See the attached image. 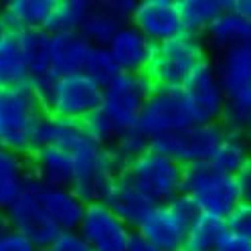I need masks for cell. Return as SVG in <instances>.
<instances>
[{
    "label": "cell",
    "mask_w": 251,
    "mask_h": 251,
    "mask_svg": "<svg viewBox=\"0 0 251 251\" xmlns=\"http://www.w3.org/2000/svg\"><path fill=\"white\" fill-rule=\"evenodd\" d=\"M209 59L211 55L202 37L182 33L152 47V55L142 75L152 89H182L193 71Z\"/></svg>",
    "instance_id": "obj_1"
},
{
    "label": "cell",
    "mask_w": 251,
    "mask_h": 251,
    "mask_svg": "<svg viewBox=\"0 0 251 251\" xmlns=\"http://www.w3.org/2000/svg\"><path fill=\"white\" fill-rule=\"evenodd\" d=\"M180 195L188 197L201 215L225 219L241 202L237 180L217 170L209 162H197L182 168Z\"/></svg>",
    "instance_id": "obj_2"
},
{
    "label": "cell",
    "mask_w": 251,
    "mask_h": 251,
    "mask_svg": "<svg viewBox=\"0 0 251 251\" xmlns=\"http://www.w3.org/2000/svg\"><path fill=\"white\" fill-rule=\"evenodd\" d=\"M43 116L30 85L0 89V148L28 156L35 148V130Z\"/></svg>",
    "instance_id": "obj_3"
},
{
    "label": "cell",
    "mask_w": 251,
    "mask_h": 251,
    "mask_svg": "<svg viewBox=\"0 0 251 251\" xmlns=\"http://www.w3.org/2000/svg\"><path fill=\"white\" fill-rule=\"evenodd\" d=\"M197 215L199 211L193 201L178 195L170 202L154 205L152 211L134 229V233L158 251H182L188 225Z\"/></svg>",
    "instance_id": "obj_4"
},
{
    "label": "cell",
    "mask_w": 251,
    "mask_h": 251,
    "mask_svg": "<svg viewBox=\"0 0 251 251\" xmlns=\"http://www.w3.org/2000/svg\"><path fill=\"white\" fill-rule=\"evenodd\" d=\"M182 168L178 162L154 152H144L138 160L126 166L120 175L128 178L154 205L175 201L182 188Z\"/></svg>",
    "instance_id": "obj_5"
},
{
    "label": "cell",
    "mask_w": 251,
    "mask_h": 251,
    "mask_svg": "<svg viewBox=\"0 0 251 251\" xmlns=\"http://www.w3.org/2000/svg\"><path fill=\"white\" fill-rule=\"evenodd\" d=\"M47 116L69 122H83L101 107V87L85 73H69L55 79L49 96L41 103Z\"/></svg>",
    "instance_id": "obj_6"
},
{
    "label": "cell",
    "mask_w": 251,
    "mask_h": 251,
    "mask_svg": "<svg viewBox=\"0 0 251 251\" xmlns=\"http://www.w3.org/2000/svg\"><path fill=\"white\" fill-rule=\"evenodd\" d=\"M150 91L152 87L142 73H118L101 87V109L114 122L118 134L138 128Z\"/></svg>",
    "instance_id": "obj_7"
},
{
    "label": "cell",
    "mask_w": 251,
    "mask_h": 251,
    "mask_svg": "<svg viewBox=\"0 0 251 251\" xmlns=\"http://www.w3.org/2000/svg\"><path fill=\"white\" fill-rule=\"evenodd\" d=\"M225 136L221 124H191L188 128L150 140V148L180 166L209 162L215 148Z\"/></svg>",
    "instance_id": "obj_8"
},
{
    "label": "cell",
    "mask_w": 251,
    "mask_h": 251,
    "mask_svg": "<svg viewBox=\"0 0 251 251\" xmlns=\"http://www.w3.org/2000/svg\"><path fill=\"white\" fill-rule=\"evenodd\" d=\"M73 162H75V175L71 188L85 205L101 202L109 191V186L114 184V180L122 172L114 152L107 146L91 144L79 154H75Z\"/></svg>",
    "instance_id": "obj_9"
},
{
    "label": "cell",
    "mask_w": 251,
    "mask_h": 251,
    "mask_svg": "<svg viewBox=\"0 0 251 251\" xmlns=\"http://www.w3.org/2000/svg\"><path fill=\"white\" fill-rule=\"evenodd\" d=\"M193 122L180 89H152L138 120V130L148 140L188 128Z\"/></svg>",
    "instance_id": "obj_10"
},
{
    "label": "cell",
    "mask_w": 251,
    "mask_h": 251,
    "mask_svg": "<svg viewBox=\"0 0 251 251\" xmlns=\"http://www.w3.org/2000/svg\"><path fill=\"white\" fill-rule=\"evenodd\" d=\"M37 184L39 182L35 178H28L21 197L6 209L4 219H6V225L12 231L21 233L37 249H47L59 237L61 231L53 225V221L41 209L39 199H37Z\"/></svg>",
    "instance_id": "obj_11"
},
{
    "label": "cell",
    "mask_w": 251,
    "mask_h": 251,
    "mask_svg": "<svg viewBox=\"0 0 251 251\" xmlns=\"http://www.w3.org/2000/svg\"><path fill=\"white\" fill-rule=\"evenodd\" d=\"M184 101L191 109L195 124H219L225 109L227 96L219 83L211 59L199 65L182 85Z\"/></svg>",
    "instance_id": "obj_12"
},
{
    "label": "cell",
    "mask_w": 251,
    "mask_h": 251,
    "mask_svg": "<svg viewBox=\"0 0 251 251\" xmlns=\"http://www.w3.org/2000/svg\"><path fill=\"white\" fill-rule=\"evenodd\" d=\"M77 233L87 243L89 251H126L134 229L126 225L103 202H89Z\"/></svg>",
    "instance_id": "obj_13"
},
{
    "label": "cell",
    "mask_w": 251,
    "mask_h": 251,
    "mask_svg": "<svg viewBox=\"0 0 251 251\" xmlns=\"http://www.w3.org/2000/svg\"><path fill=\"white\" fill-rule=\"evenodd\" d=\"M130 25L152 45H160L184 33L176 0H140Z\"/></svg>",
    "instance_id": "obj_14"
},
{
    "label": "cell",
    "mask_w": 251,
    "mask_h": 251,
    "mask_svg": "<svg viewBox=\"0 0 251 251\" xmlns=\"http://www.w3.org/2000/svg\"><path fill=\"white\" fill-rule=\"evenodd\" d=\"M37 199L45 215L51 219L53 225L63 231H77L85 213V202L73 193V188L47 186L37 184Z\"/></svg>",
    "instance_id": "obj_15"
},
{
    "label": "cell",
    "mask_w": 251,
    "mask_h": 251,
    "mask_svg": "<svg viewBox=\"0 0 251 251\" xmlns=\"http://www.w3.org/2000/svg\"><path fill=\"white\" fill-rule=\"evenodd\" d=\"M28 170L30 178H35L47 186H63L71 188L73 175H75V162L73 156L55 146H39L28 156Z\"/></svg>",
    "instance_id": "obj_16"
},
{
    "label": "cell",
    "mask_w": 251,
    "mask_h": 251,
    "mask_svg": "<svg viewBox=\"0 0 251 251\" xmlns=\"http://www.w3.org/2000/svg\"><path fill=\"white\" fill-rule=\"evenodd\" d=\"M91 144H96V142L85 134L81 122L59 120V118L45 114L35 130V148L55 146V148H61V150L69 152L71 156H75Z\"/></svg>",
    "instance_id": "obj_17"
},
{
    "label": "cell",
    "mask_w": 251,
    "mask_h": 251,
    "mask_svg": "<svg viewBox=\"0 0 251 251\" xmlns=\"http://www.w3.org/2000/svg\"><path fill=\"white\" fill-rule=\"evenodd\" d=\"M152 47L154 45L128 23L114 35L105 49L112 55L120 73H142L152 55Z\"/></svg>",
    "instance_id": "obj_18"
},
{
    "label": "cell",
    "mask_w": 251,
    "mask_h": 251,
    "mask_svg": "<svg viewBox=\"0 0 251 251\" xmlns=\"http://www.w3.org/2000/svg\"><path fill=\"white\" fill-rule=\"evenodd\" d=\"M101 202L132 229H136L140 225V221H142L154 207V202L148 197H144L122 175L114 180L112 186H109V191Z\"/></svg>",
    "instance_id": "obj_19"
},
{
    "label": "cell",
    "mask_w": 251,
    "mask_h": 251,
    "mask_svg": "<svg viewBox=\"0 0 251 251\" xmlns=\"http://www.w3.org/2000/svg\"><path fill=\"white\" fill-rule=\"evenodd\" d=\"M211 63L225 96L251 87V45L215 53L211 55Z\"/></svg>",
    "instance_id": "obj_20"
},
{
    "label": "cell",
    "mask_w": 251,
    "mask_h": 251,
    "mask_svg": "<svg viewBox=\"0 0 251 251\" xmlns=\"http://www.w3.org/2000/svg\"><path fill=\"white\" fill-rule=\"evenodd\" d=\"M93 47L81 33L51 35V69L57 77L83 73Z\"/></svg>",
    "instance_id": "obj_21"
},
{
    "label": "cell",
    "mask_w": 251,
    "mask_h": 251,
    "mask_svg": "<svg viewBox=\"0 0 251 251\" xmlns=\"http://www.w3.org/2000/svg\"><path fill=\"white\" fill-rule=\"evenodd\" d=\"M202 41L207 45L209 55L233 49V47L251 45V25L237 17L233 10H229L227 2V10H223L211 23V26L202 35Z\"/></svg>",
    "instance_id": "obj_22"
},
{
    "label": "cell",
    "mask_w": 251,
    "mask_h": 251,
    "mask_svg": "<svg viewBox=\"0 0 251 251\" xmlns=\"http://www.w3.org/2000/svg\"><path fill=\"white\" fill-rule=\"evenodd\" d=\"M55 0H8L2 4V23L6 33L39 30L47 26Z\"/></svg>",
    "instance_id": "obj_23"
},
{
    "label": "cell",
    "mask_w": 251,
    "mask_h": 251,
    "mask_svg": "<svg viewBox=\"0 0 251 251\" xmlns=\"http://www.w3.org/2000/svg\"><path fill=\"white\" fill-rule=\"evenodd\" d=\"M30 178L28 158L12 150L0 148V215L21 197Z\"/></svg>",
    "instance_id": "obj_24"
},
{
    "label": "cell",
    "mask_w": 251,
    "mask_h": 251,
    "mask_svg": "<svg viewBox=\"0 0 251 251\" xmlns=\"http://www.w3.org/2000/svg\"><path fill=\"white\" fill-rule=\"evenodd\" d=\"M17 41L30 79L55 75L51 69V35L47 30H23V33H17Z\"/></svg>",
    "instance_id": "obj_25"
},
{
    "label": "cell",
    "mask_w": 251,
    "mask_h": 251,
    "mask_svg": "<svg viewBox=\"0 0 251 251\" xmlns=\"http://www.w3.org/2000/svg\"><path fill=\"white\" fill-rule=\"evenodd\" d=\"M30 83V75L25 65L21 47L14 33H4L0 39V89L25 87Z\"/></svg>",
    "instance_id": "obj_26"
},
{
    "label": "cell",
    "mask_w": 251,
    "mask_h": 251,
    "mask_svg": "<svg viewBox=\"0 0 251 251\" xmlns=\"http://www.w3.org/2000/svg\"><path fill=\"white\" fill-rule=\"evenodd\" d=\"M176 2L184 33L202 37L211 23L227 10L229 0H176Z\"/></svg>",
    "instance_id": "obj_27"
},
{
    "label": "cell",
    "mask_w": 251,
    "mask_h": 251,
    "mask_svg": "<svg viewBox=\"0 0 251 251\" xmlns=\"http://www.w3.org/2000/svg\"><path fill=\"white\" fill-rule=\"evenodd\" d=\"M251 158V148L247 144V140L239 132H227L221 138V142L215 148L209 164L215 166L217 170L225 172V175L235 176L237 172L245 166V162Z\"/></svg>",
    "instance_id": "obj_28"
},
{
    "label": "cell",
    "mask_w": 251,
    "mask_h": 251,
    "mask_svg": "<svg viewBox=\"0 0 251 251\" xmlns=\"http://www.w3.org/2000/svg\"><path fill=\"white\" fill-rule=\"evenodd\" d=\"M93 8V0H55V6L45 30L49 35L79 33L87 14Z\"/></svg>",
    "instance_id": "obj_29"
},
{
    "label": "cell",
    "mask_w": 251,
    "mask_h": 251,
    "mask_svg": "<svg viewBox=\"0 0 251 251\" xmlns=\"http://www.w3.org/2000/svg\"><path fill=\"white\" fill-rule=\"evenodd\" d=\"M227 223L223 219L209 217V215H197L186 231V239L182 251H215L225 235H227Z\"/></svg>",
    "instance_id": "obj_30"
},
{
    "label": "cell",
    "mask_w": 251,
    "mask_h": 251,
    "mask_svg": "<svg viewBox=\"0 0 251 251\" xmlns=\"http://www.w3.org/2000/svg\"><path fill=\"white\" fill-rule=\"evenodd\" d=\"M122 26H124V23L107 10L103 0H98V2H93V8L87 14L79 33L89 41L91 47H103L105 49Z\"/></svg>",
    "instance_id": "obj_31"
},
{
    "label": "cell",
    "mask_w": 251,
    "mask_h": 251,
    "mask_svg": "<svg viewBox=\"0 0 251 251\" xmlns=\"http://www.w3.org/2000/svg\"><path fill=\"white\" fill-rule=\"evenodd\" d=\"M251 122V87L241 89L233 96H227L225 109L221 116V124L227 132L243 134Z\"/></svg>",
    "instance_id": "obj_32"
},
{
    "label": "cell",
    "mask_w": 251,
    "mask_h": 251,
    "mask_svg": "<svg viewBox=\"0 0 251 251\" xmlns=\"http://www.w3.org/2000/svg\"><path fill=\"white\" fill-rule=\"evenodd\" d=\"M109 150L114 152L120 168L124 170L128 164H132V162L138 160L144 152L150 150V140H148L142 132H140L138 128H134V130H128V132H122V134L114 140V144L109 146Z\"/></svg>",
    "instance_id": "obj_33"
},
{
    "label": "cell",
    "mask_w": 251,
    "mask_h": 251,
    "mask_svg": "<svg viewBox=\"0 0 251 251\" xmlns=\"http://www.w3.org/2000/svg\"><path fill=\"white\" fill-rule=\"evenodd\" d=\"M83 73L91 81H96L100 87H103L112 81L120 71H118V65L114 63L112 55L107 53V49H103V47H93V51L83 67Z\"/></svg>",
    "instance_id": "obj_34"
},
{
    "label": "cell",
    "mask_w": 251,
    "mask_h": 251,
    "mask_svg": "<svg viewBox=\"0 0 251 251\" xmlns=\"http://www.w3.org/2000/svg\"><path fill=\"white\" fill-rule=\"evenodd\" d=\"M81 126H83L85 134H87L98 146H107V148H109V146L114 144V140L120 136L118 130H116V126H114V122L105 116V112H103L101 107L96 109L93 114H89V116L81 122Z\"/></svg>",
    "instance_id": "obj_35"
},
{
    "label": "cell",
    "mask_w": 251,
    "mask_h": 251,
    "mask_svg": "<svg viewBox=\"0 0 251 251\" xmlns=\"http://www.w3.org/2000/svg\"><path fill=\"white\" fill-rule=\"evenodd\" d=\"M225 223H227L229 233L237 235V237L251 243V205L249 202H239V205L231 211V215L225 219Z\"/></svg>",
    "instance_id": "obj_36"
},
{
    "label": "cell",
    "mask_w": 251,
    "mask_h": 251,
    "mask_svg": "<svg viewBox=\"0 0 251 251\" xmlns=\"http://www.w3.org/2000/svg\"><path fill=\"white\" fill-rule=\"evenodd\" d=\"M45 251H89V247L77 231H63Z\"/></svg>",
    "instance_id": "obj_37"
},
{
    "label": "cell",
    "mask_w": 251,
    "mask_h": 251,
    "mask_svg": "<svg viewBox=\"0 0 251 251\" xmlns=\"http://www.w3.org/2000/svg\"><path fill=\"white\" fill-rule=\"evenodd\" d=\"M0 251H39L21 233L12 231L8 225L0 231Z\"/></svg>",
    "instance_id": "obj_38"
},
{
    "label": "cell",
    "mask_w": 251,
    "mask_h": 251,
    "mask_svg": "<svg viewBox=\"0 0 251 251\" xmlns=\"http://www.w3.org/2000/svg\"><path fill=\"white\" fill-rule=\"evenodd\" d=\"M103 4L107 6V10L118 17L124 25H128L132 14H134V8L138 4V0H103Z\"/></svg>",
    "instance_id": "obj_39"
},
{
    "label": "cell",
    "mask_w": 251,
    "mask_h": 251,
    "mask_svg": "<svg viewBox=\"0 0 251 251\" xmlns=\"http://www.w3.org/2000/svg\"><path fill=\"white\" fill-rule=\"evenodd\" d=\"M235 180H237L241 202H249L251 205V158L245 162V166L237 172V175H235Z\"/></svg>",
    "instance_id": "obj_40"
},
{
    "label": "cell",
    "mask_w": 251,
    "mask_h": 251,
    "mask_svg": "<svg viewBox=\"0 0 251 251\" xmlns=\"http://www.w3.org/2000/svg\"><path fill=\"white\" fill-rule=\"evenodd\" d=\"M215 251H251V243H247L245 239L237 237V235H233V233H227L225 237L219 241Z\"/></svg>",
    "instance_id": "obj_41"
},
{
    "label": "cell",
    "mask_w": 251,
    "mask_h": 251,
    "mask_svg": "<svg viewBox=\"0 0 251 251\" xmlns=\"http://www.w3.org/2000/svg\"><path fill=\"white\" fill-rule=\"evenodd\" d=\"M229 10L251 25V0H229Z\"/></svg>",
    "instance_id": "obj_42"
},
{
    "label": "cell",
    "mask_w": 251,
    "mask_h": 251,
    "mask_svg": "<svg viewBox=\"0 0 251 251\" xmlns=\"http://www.w3.org/2000/svg\"><path fill=\"white\" fill-rule=\"evenodd\" d=\"M126 251H158V249H154L150 243H146L140 235H132V239H130V243H128V249Z\"/></svg>",
    "instance_id": "obj_43"
},
{
    "label": "cell",
    "mask_w": 251,
    "mask_h": 251,
    "mask_svg": "<svg viewBox=\"0 0 251 251\" xmlns=\"http://www.w3.org/2000/svg\"><path fill=\"white\" fill-rule=\"evenodd\" d=\"M6 33V28H4V23H2V4H0V39L4 37Z\"/></svg>",
    "instance_id": "obj_44"
},
{
    "label": "cell",
    "mask_w": 251,
    "mask_h": 251,
    "mask_svg": "<svg viewBox=\"0 0 251 251\" xmlns=\"http://www.w3.org/2000/svg\"><path fill=\"white\" fill-rule=\"evenodd\" d=\"M243 136H245V140H247V144H249V148H251V122H249V126H247V128H245Z\"/></svg>",
    "instance_id": "obj_45"
},
{
    "label": "cell",
    "mask_w": 251,
    "mask_h": 251,
    "mask_svg": "<svg viewBox=\"0 0 251 251\" xmlns=\"http://www.w3.org/2000/svg\"><path fill=\"white\" fill-rule=\"evenodd\" d=\"M6 227V219H4V215H0V231H2Z\"/></svg>",
    "instance_id": "obj_46"
},
{
    "label": "cell",
    "mask_w": 251,
    "mask_h": 251,
    "mask_svg": "<svg viewBox=\"0 0 251 251\" xmlns=\"http://www.w3.org/2000/svg\"><path fill=\"white\" fill-rule=\"evenodd\" d=\"M39 251H45V249H39Z\"/></svg>",
    "instance_id": "obj_47"
}]
</instances>
